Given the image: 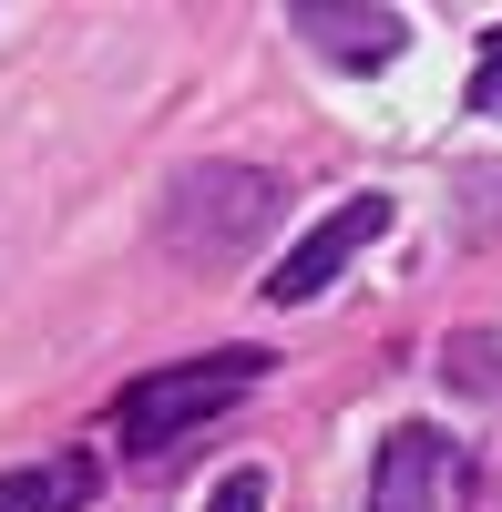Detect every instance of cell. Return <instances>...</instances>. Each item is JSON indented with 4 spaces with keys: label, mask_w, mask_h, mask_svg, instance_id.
<instances>
[{
    "label": "cell",
    "mask_w": 502,
    "mask_h": 512,
    "mask_svg": "<svg viewBox=\"0 0 502 512\" xmlns=\"http://www.w3.org/2000/svg\"><path fill=\"white\" fill-rule=\"evenodd\" d=\"M472 113H502V31L482 41V62H472Z\"/></svg>",
    "instance_id": "8"
},
{
    "label": "cell",
    "mask_w": 502,
    "mask_h": 512,
    "mask_svg": "<svg viewBox=\"0 0 502 512\" xmlns=\"http://www.w3.org/2000/svg\"><path fill=\"white\" fill-rule=\"evenodd\" d=\"M93 451H62V461H21V472H0V512H72L93 502Z\"/></svg>",
    "instance_id": "6"
},
{
    "label": "cell",
    "mask_w": 502,
    "mask_h": 512,
    "mask_svg": "<svg viewBox=\"0 0 502 512\" xmlns=\"http://www.w3.org/2000/svg\"><path fill=\"white\" fill-rule=\"evenodd\" d=\"M298 41L318 62H339V72H380V62H400V41H410V21L400 11H369V0H298Z\"/></svg>",
    "instance_id": "5"
},
{
    "label": "cell",
    "mask_w": 502,
    "mask_h": 512,
    "mask_svg": "<svg viewBox=\"0 0 502 512\" xmlns=\"http://www.w3.org/2000/svg\"><path fill=\"white\" fill-rule=\"evenodd\" d=\"M390 236V195L380 185H359V195H339V205H328V216L298 236V246H287L277 256V277H267V297H277V308H308V297H328V287H339L349 267H359V256L369 246H380Z\"/></svg>",
    "instance_id": "3"
},
{
    "label": "cell",
    "mask_w": 502,
    "mask_h": 512,
    "mask_svg": "<svg viewBox=\"0 0 502 512\" xmlns=\"http://www.w3.org/2000/svg\"><path fill=\"white\" fill-rule=\"evenodd\" d=\"M451 492H462V451L421 420L390 431L380 461H369V512H451Z\"/></svg>",
    "instance_id": "4"
},
{
    "label": "cell",
    "mask_w": 502,
    "mask_h": 512,
    "mask_svg": "<svg viewBox=\"0 0 502 512\" xmlns=\"http://www.w3.org/2000/svg\"><path fill=\"white\" fill-rule=\"evenodd\" d=\"M277 216H287V185L267 175V164H185V175L164 185L154 236H164L175 267L216 277V267H236V256H257L277 236Z\"/></svg>",
    "instance_id": "1"
},
{
    "label": "cell",
    "mask_w": 502,
    "mask_h": 512,
    "mask_svg": "<svg viewBox=\"0 0 502 512\" xmlns=\"http://www.w3.org/2000/svg\"><path fill=\"white\" fill-rule=\"evenodd\" d=\"M205 512H267V472L246 461V472H226L216 492H205Z\"/></svg>",
    "instance_id": "7"
},
{
    "label": "cell",
    "mask_w": 502,
    "mask_h": 512,
    "mask_svg": "<svg viewBox=\"0 0 502 512\" xmlns=\"http://www.w3.org/2000/svg\"><path fill=\"white\" fill-rule=\"evenodd\" d=\"M277 359L267 349H205V359H175V369H144L134 390H123V410H113V431H123V451H175L185 431H205V420H226L246 390H257Z\"/></svg>",
    "instance_id": "2"
}]
</instances>
